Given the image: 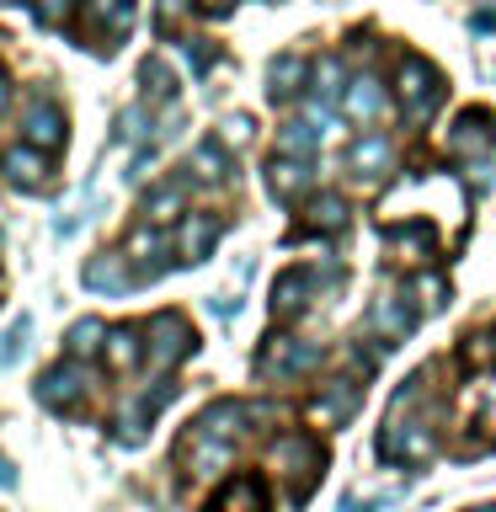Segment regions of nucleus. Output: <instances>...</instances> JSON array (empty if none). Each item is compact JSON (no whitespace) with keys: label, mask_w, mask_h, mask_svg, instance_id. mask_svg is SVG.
I'll list each match as a JSON object with an SVG mask.
<instances>
[{"label":"nucleus","mask_w":496,"mask_h":512,"mask_svg":"<svg viewBox=\"0 0 496 512\" xmlns=\"http://www.w3.org/2000/svg\"><path fill=\"white\" fill-rule=\"evenodd\" d=\"M395 96H400L406 123H427L432 112H438V102H443L438 64L422 59V54H400V64H395Z\"/></svg>","instance_id":"1"},{"label":"nucleus","mask_w":496,"mask_h":512,"mask_svg":"<svg viewBox=\"0 0 496 512\" xmlns=\"http://www.w3.org/2000/svg\"><path fill=\"white\" fill-rule=\"evenodd\" d=\"M267 464L294 486V496H310V486L320 480V470H326V448H320L310 432H283V438L272 443Z\"/></svg>","instance_id":"2"},{"label":"nucleus","mask_w":496,"mask_h":512,"mask_svg":"<svg viewBox=\"0 0 496 512\" xmlns=\"http://www.w3.org/2000/svg\"><path fill=\"white\" fill-rule=\"evenodd\" d=\"M139 331H144V358H150V368H160V374H171L182 358L198 352V331H192L187 315H176V310L150 315V326H139Z\"/></svg>","instance_id":"3"},{"label":"nucleus","mask_w":496,"mask_h":512,"mask_svg":"<svg viewBox=\"0 0 496 512\" xmlns=\"http://www.w3.org/2000/svg\"><path fill=\"white\" fill-rule=\"evenodd\" d=\"M320 352L315 342H299V336H288V331H272L267 342H262V352H256V374L262 379H299V374H315L320 368Z\"/></svg>","instance_id":"4"},{"label":"nucleus","mask_w":496,"mask_h":512,"mask_svg":"<svg viewBox=\"0 0 496 512\" xmlns=\"http://www.w3.org/2000/svg\"><path fill=\"white\" fill-rule=\"evenodd\" d=\"M438 454V432H432V422H422V416H411L406 427H400V416H390L379 432V459L384 464H422Z\"/></svg>","instance_id":"5"},{"label":"nucleus","mask_w":496,"mask_h":512,"mask_svg":"<svg viewBox=\"0 0 496 512\" xmlns=\"http://www.w3.org/2000/svg\"><path fill=\"white\" fill-rule=\"evenodd\" d=\"M86 395H91V374H86V363H75V358L54 363L38 379V400H43L48 411H59V416L80 411V406H86Z\"/></svg>","instance_id":"6"},{"label":"nucleus","mask_w":496,"mask_h":512,"mask_svg":"<svg viewBox=\"0 0 496 512\" xmlns=\"http://www.w3.org/2000/svg\"><path fill=\"white\" fill-rule=\"evenodd\" d=\"M64 139H70V123H64V112L48 102L43 91H32L27 107H22V144H32V150H43V155H54Z\"/></svg>","instance_id":"7"},{"label":"nucleus","mask_w":496,"mask_h":512,"mask_svg":"<svg viewBox=\"0 0 496 512\" xmlns=\"http://www.w3.org/2000/svg\"><path fill=\"white\" fill-rule=\"evenodd\" d=\"M358 400H363V384L342 374V379H331V384H320V395L304 406V416H310L315 427H342L352 411H358Z\"/></svg>","instance_id":"8"},{"label":"nucleus","mask_w":496,"mask_h":512,"mask_svg":"<svg viewBox=\"0 0 496 512\" xmlns=\"http://www.w3.org/2000/svg\"><path fill=\"white\" fill-rule=\"evenodd\" d=\"M128 27H134V0H80V32L118 43Z\"/></svg>","instance_id":"9"},{"label":"nucleus","mask_w":496,"mask_h":512,"mask_svg":"<svg viewBox=\"0 0 496 512\" xmlns=\"http://www.w3.org/2000/svg\"><path fill=\"white\" fill-rule=\"evenodd\" d=\"M203 512H267V480L240 470V475H230L214 496H208Z\"/></svg>","instance_id":"10"},{"label":"nucleus","mask_w":496,"mask_h":512,"mask_svg":"<svg viewBox=\"0 0 496 512\" xmlns=\"http://www.w3.org/2000/svg\"><path fill=\"white\" fill-rule=\"evenodd\" d=\"M310 187H315V166H310V160H294V155H272L267 160V192L278 203L310 198Z\"/></svg>","instance_id":"11"},{"label":"nucleus","mask_w":496,"mask_h":512,"mask_svg":"<svg viewBox=\"0 0 496 512\" xmlns=\"http://www.w3.org/2000/svg\"><path fill=\"white\" fill-rule=\"evenodd\" d=\"M176 459L187 464V475H219L235 464V443H219V438H203V432H187Z\"/></svg>","instance_id":"12"},{"label":"nucleus","mask_w":496,"mask_h":512,"mask_svg":"<svg viewBox=\"0 0 496 512\" xmlns=\"http://www.w3.org/2000/svg\"><path fill=\"white\" fill-rule=\"evenodd\" d=\"M219 235H224L219 214H182L176 219V256H182V262H203Z\"/></svg>","instance_id":"13"},{"label":"nucleus","mask_w":496,"mask_h":512,"mask_svg":"<svg viewBox=\"0 0 496 512\" xmlns=\"http://www.w3.org/2000/svg\"><path fill=\"white\" fill-rule=\"evenodd\" d=\"M192 432L230 443V438H240V432H251V406H246V400H214V406L192 422Z\"/></svg>","instance_id":"14"},{"label":"nucleus","mask_w":496,"mask_h":512,"mask_svg":"<svg viewBox=\"0 0 496 512\" xmlns=\"http://www.w3.org/2000/svg\"><path fill=\"white\" fill-rule=\"evenodd\" d=\"M80 283H86L91 294H128L139 278L128 272V256H123V251H102V256H91V262H86Z\"/></svg>","instance_id":"15"},{"label":"nucleus","mask_w":496,"mask_h":512,"mask_svg":"<svg viewBox=\"0 0 496 512\" xmlns=\"http://www.w3.org/2000/svg\"><path fill=\"white\" fill-rule=\"evenodd\" d=\"M310 294H315V272H283L278 283H272V320H299L304 310H310Z\"/></svg>","instance_id":"16"},{"label":"nucleus","mask_w":496,"mask_h":512,"mask_svg":"<svg viewBox=\"0 0 496 512\" xmlns=\"http://www.w3.org/2000/svg\"><path fill=\"white\" fill-rule=\"evenodd\" d=\"M486 150H491V118H486L480 107L459 112L454 134H448V155H459V160H486Z\"/></svg>","instance_id":"17"},{"label":"nucleus","mask_w":496,"mask_h":512,"mask_svg":"<svg viewBox=\"0 0 496 512\" xmlns=\"http://www.w3.org/2000/svg\"><path fill=\"white\" fill-rule=\"evenodd\" d=\"M347 160H352V171H358L363 182H384V176L395 171V144L384 134H363V139H352Z\"/></svg>","instance_id":"18"},{"label":"nucleus","mask_w":496,"mask_h":512,"mask_svg":"<svg viewBox=\"0 0 496 512\" xmlns=\"http://www.w3.org/2000/svg\"><path fill=\"white\" fill-rule=\"evenodd\" d=\"M0 171H6L16 187H27V192L48 187V176H54V166H48V155H43V150H32V144H16V150L0 155Z\"/></svg>","instance_id":"19"},{"label":"nucleus","mask_w":496,"mask_h":512,"mask_svg":"<svg viewBox=\"0 0 496 512\" xmlns=\"http://www.w3.org/2000/svg\"><path fill=\"white\" fill-rule=\"evenodd\" d=\"M342 107H347V118H352V123H368V128H374V123L384 118V80H379V75H358V80H347Z\"/></svg>","instance_id":"20"},{"label":"nucleus","mask_w":496,"mask_h":512,"mask_svg":"<svg viewBox=\"0 0 496 512\" xmlns=\"http://www.w3.org/2000/svg\"><path fill=\"white\" fill-rule=\"evenodd\" d=\"M304 80H310V59L304 54H278L267 64V96L272 102H294L304 91Z\"/></svg>","instance_id":"21"},{"label":"nucleus","mask_w":496,"mask_h":512,"mask_svg":"<svg viewBox=\"0 0 496 512\" xmlns=\"http://www.w3.org/2000/svg\"><path fill=\"white\" fill-rule=\"evenodd\" d=\"M160 224H134L128 230V240H123V256L128 262H139V278H160L166 272V262H160Z\"/></svg>","instance_id":"22"},{"label":"nucleus","mask_w":496,"mask_h":512,"mask_svg":"<svg viewBox=\"0 0 496 512\" xmlns=\"http://www.w3.org/2000/svg\"><path fill=\"white\" fill-rule=\"evenodd\" d=\"M352 224V208L347 198H336V192H320V198H310V208H304V230L315 235H342Z\"/></svg>","instance_id":"23"},{"label":"nucleus","mask_w":496,"mask_h":512,"mask_svg":"<svg viewBox=\"0 0 496 512\" xmlns=\"http://www.w3.org/2000/svg\"><path fill=\"white\" fill-rule=\"evenodd\" d=\"M102 358H107L112 374H128V368L144 358V331L139 326H112L107 342H102Z\"/></svg>","instance_id":"24"},{"label":"nucleus","mask_w":496,"mask_h":512,"mask_svg":"<svg viewBox=\"0 0 496 512\" xmlns=\"http://www.w3.org/2000/svg\"><path fill=\"white\" fill-rule=\"evenodd\" d=\"M182 203H187V187L182 182H160L144 192V224H176L182 219Z\"/></svg>","instance_id":"25"},{"label":"nucleus","mask_w":496,"mask_h":512,"mask_svg":"<svg viewBox=\"0 0 496 512\" xmlns=\"http://www.w3.org/2000/svg\"><path fill=\"white\" fill-rule=\"evenodd\" d=\"M390 246L406 251L411 262H432V256H438V230H432L427 219H411L406 230H390Z\"/></svg>","instance_id":"26"},{"label":"nucleus","mask_w":496,"mask_h":512,"mask_svg":"<svg viewBox=\"0 0 496 512\" xmlns=\"http://www.w3.org/2000/svg\"><path fill=\"white\" fill-rule=\"evenodd\" d=\"M310 86H315V102H320V107L342 102V96H347V70H342V59H336V54L320 59L315 70H310Z\"/></svg>","instance_id":"27"},{"label":"nucleus","mask_w":496,"mask_h":512,"mask_svg":"<svg viewBox=\"0 0 496 512\" xmlns=\"http://www.w3.org/2000/svg\"><path fill=\"white\" fill-rule=\"evenodd\" d=\"M102 342H107V326L96 315H86V320H75L70 326V336H64V352L80 363V358H102Z\"/></svg>","instance_id":"28"},{"label":"nucleus","mask_w":496,"mask_h":512,"mask_svg":"<svg viewBox=\"0 0 496 512\" xmlns=\"http://www.w3.org/2000/svg\"><path fill=\"white\" fill-rule=\"evenodd\" d=\"M374 320L384 326V336H395V342H400V336H411V331H416V310H411L406 299H395V294L374 299Z\"/></svg>","instance_id":"29"},{"label":"nucleus","mask_w":496,"mask_h":512,"mask_svg":"<svg viewBox=\"0 0 496 512\" xmlns=\"http://www.w3.org/2000/svg\"><path fill=\"white\" fill-rule=\"evenodd\" d=\"M139 86H144L150 102H176V75H171V64L160 59V54H150V59L139 64Z\"/></svg>","instance_id":"30"},{"label":"nucleus","mask_w":496,"mask_h":512,"mask_svg":"<svg viewBox=\"0 0 496 512\" xmlns=\"http://www.w3.org/2000/svg\"><path fill=\"white\" fill-rule=\"evenodd\" d=\"M187 171H198L203 182H224V176H230V150H224L219 139H203L198 150H192Z\"/></svg>","instance_id":"31"},{"label":"nucleus","mask_w":496,"mask_h":512,"mask_svg":"<svg viewBox=\"0 0 496 512\" xmlns=\"http://www.w3.org/2000/svg\"><path fill=\"white\" fill-rule=\"evenodd\" d=\"M315 144H320V134H315L310 123H283V128H278V155L310 160V155H315Z\"/></svg>","instance_id":"32"},{"label":"nucleus","mask_w":496,"mask_h":512,"mask_svg":"<svg viewBox=\"0 0 496 512\" xmlns=\"http://www.w3.org/2000/svg\"><path fill=\"white\" fill-rule=\"evenodd\" d=\"M27 336H32V326H27V320H11L6 342H0V368H16V363L27 358Z\"/></svg>","instance_id":"33"},{"label":"nucleus","mask_w":496,"mask_h":512,"mask_svg":"<svg viewBox=\"0 0 496 512\" xmlns=\"http://www.w3.org/2000/svg\"><path fill=\"white\" fill-rule=\"evenodd\" d=\"M411 294L422 299V310H443V304H448V283L438 278V272H422V278L411 283Z\"/></svg>","instance_id":"34"},{"label":"nucleus","mask_w":496,"mask_h":512,"mask_svg":"<svg viewBox=\"0 0 496 512\" xmlns=\"http://www.w3.org/2000/svg\"><path fill=\"white\" fill-rule=\"evenodd\" d=\"M464 363H470V368H480V363H496V342H491V331L464 336Z\"/></svg>","instance_id":"35"},{"label":"nucleus","mask_w":496,"mask_h":512,"mask_svg":"<svg viewBox=\"0 0 496 512\" xmlns=\"http://www.w3.org/2000/svg\"><path fill=\"white\" fill-rule=\"evenodd\" d=\"M118 134H123V139H144V134H150V112H144V107H128L123 118H118Z\"/></svg>","instance_id":"36"},{"label":"nucleus","mask_w":496,"mask_h":512,"mask_svg":"<svg viewBox=\"0 0 496 512\" xmlns=\"http://www.w3.org/2000/svg\"><path fill=\"white\" fill-rule=\"evenodd\" d=\"M246 139H251V118H246V112L224 118V128H219V144H246Z\"/></svg>","instance_id":"37"},{"label":"nucleus","mask_w":496,"mask_h":512,"mask_svg":"<svg viewBox=\"0 0 496 512\" xmlns=\"http://www.w3.org/2000/svg\"><path fill=\"white\" fill-rule=\"evenodd\" d=\"M486 187H496V166L491 160H470V192H486Z\"/></svg>","instance_id":"38"},{"label":"nucleus","mask_w":496,"mask_h":512,"mask_svg":"<svg viewBox=\"0 0 496 512\" xmlns=\"http://www.w3.org/2000/svg\"><path fill=\"white\" fill-rule=\"evenodd\" d=\"M187 59L198 64V70H208V64H214V48H208V38H187Z\"/></svg>","instance_id":"39"},{"label":"nucleus","mask_w":496,"mask_h":512,"mask_svg":"<svg viewBox=\"0 0 496 512\" xmlns=\"http://www.w3.org/2000/svg\"><path fill=\"white\" fill-rule=\"evenodd\" d=\"M64 6H70V0H38V22H43V27H59Z\"/></svg>","instance_id":"40"},{"label":"nucleus","mask_w":496,"mask_h":512,"mask_svg":"<svg viewBox=\"0 0 496 512\" xmlns=\"http://www.w3.org/2000/svg\"><path fill=\"white\" fill-rule=\"evenodd\" d=\"M198 11H203V16H230L235 0H198Z\"/></svg>","instance_id":"41"},{"label":"nucleus","mask_w":496,"mask_h":512,"mask_svg":"<svg viewBox=\"0 0 496 512\" xmlns=\"http://www.w3.org/2000/svg\"><path fill=\"white\" fill-rule=\"evenodd\" d=\"M176 11H182V0H160V22H166V27H171Z\"/></svg>","instance_id":"42"},{"label":"nucleus","mask_w":496,"mask_h":512,"mask_svg":"<svg viewBox=\"0 0 496 512\" xmlns=\"http://www.w3.org/2000/svg\"><path fill=\"white\" fill-rule=\"evenodd\" d=\"M6 102H11V80H6V70H0V118H6Z\"/></svg>","instance_id":"43"},{"label":"nucleus","mask_w":496,"mask_h":512,"mask_svg":"<svg viewBox=\"0 0 496 512\" xmlns=\"http://www.w3.org/2000/svg\"><path fill=\"white\" fill-rule=\"evenodd\" d=\"M0 486H16V470H11V459H0Z\"/></svg>","instance_id":"44"},{"label":"nucleus","mask_w":496,"mask_h":512,"mask_svg":"<svg viewBox=\"0 0 496 512\" xmlns=\"http://www.w3.org/2000/svg\"><path fill=\"white\" fill-rule=\"evenodd\" d=\"M475 512H496V507H475Z\"/></svg>","instance_id":"45"},{"label":"nucleus","mask_w":496,"mask_h":512,"mask_svg":"<svg viewBox=\"0 0 496 512\" xmlns=\"http://www.w3.org/2000/svg\"><path fill=\"white\" fill-rule=\"evenodd\" d=\"M6 6H22V0H6Z\"/></svg>","instance_id":"46"},{"label":"nucleus","mask_w":496,"mask_h":512,"mask_svg":"<svg viewBox=\"0 0 496 512\" xmlns=\"http://www.w3.org/2000/svg\"><path fill=\"white\" fill-rule=\"evenodd\" d=\"M491 342H496V331H491Z\"/></svg>","instance_id":"47"}]
</instances>
